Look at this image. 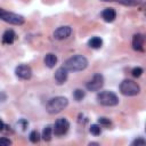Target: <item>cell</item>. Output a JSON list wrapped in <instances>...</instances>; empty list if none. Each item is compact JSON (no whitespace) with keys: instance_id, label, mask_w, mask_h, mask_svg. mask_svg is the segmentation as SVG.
<instances>
[{"instance_id":"obj_13","label":"cell","mask_w":146,"mask_h":146,"mask_svg":"<svg viewBox=\"0 0 146 146\" xmlns=\"http://www.w3.org/2000/svg\"><path fill=\"white\" fill-rule=\"evenodd\" d=\"M16 39V33L13 31V30H7L5 31L3 35H2V42L6 43V44H10L15 41Z\"/></svg>"},{"instance_id":"obj_19","label":"cell","mask_w":146,"mask_h":146,"mask_svg":"<svg viewBox=\"0 0 146 146\" xmlns=\"http://www.w3.org/2000/svg\"><path fill=\"white\" fill-rule=\"evenodd\" d=\"M40 133L36 131V130H33V131H31L30 132V135H29V138H30V140L32 141V143H38L39 140H40Z\"/></svg>"},{"instance_id":"obj_11","label":"cell","mask_w":146,"mask_h":146,"mask_svg":"<svg viewBox=\"0 0 146 146\" xmlns=\"http://www.w3.org/2000/svg\"><path fill=\"white\" fill-rule=\"evenodd\" d=\"M55 80H56V82L58 84L65 83V81L67 80V70L64 66H62V67L56 70V72H55Z\"/></svg>"},{"instance_id":"obj_17","label":"cell","mask_w":146,"mask_h":146,"mask_svg":"<svg viewBox=\"0 0 146 146\" xmlns=\"http://www.w3.org/2000/svg\"><path fill=\"white\" fill-rule=\"evenodd\" d=\"M119 3L123 5V6H129V7H133V6H138L141 3L143 0H116Z\"/></svg>"},{"instance_id":"obj_10","label":"cell","mask_w":146,"mask_h":146,"mask_svg":"<svg viewBox=\"0 0 146 146\" xmlns=\"http://www.w3.org/2000/svg\"><path fill=\"white\" fill-rule=\"evenodd\" d=\"M144 42L145 38L141 33H137L132 38V48L136 51H144Z\"/></svg>"},{"instance_id":"obj_14","label":"cell","mask_w":146,"mask_h":146,"mask_svg":"<svg viewBox=\"0 0 146 146\" xmlns=\"http://www.w3.org/2000/svg\"><path fill=\"white\" fill-rule=\"evenodd\" d=\"M44 64H46V66L49 67V68L54 67V66L57 64V56H56L55 54H51V52L47 54L46 57H44Z\"/></svg>"},{"instance_id":"obj_3","label":"cell","mask_w":146,"mask_h":146,"mask_svg":"<svg viewBox=\"0 0 146 146\" xmlns=\"http://www.w3.org/2000/svg\"><path fill=\"white\" fill-rule=\"evenodd\" d=\"M120 91L124 96H136L140 92V87L133 80L125 79L120 83Z\"/></svg>"},{"instance_id":"obj_5","label":"cell","mask_w":146,"mask_h":146,"mask_svg":"<svg viewBox=\"0 0 146 146\" xmlns=\"http://www.w3.org/2000/svg\"><path fill=\"white\" fill-rule=\"evenodd\" d=\"M1 19L5 21L6 23L13 24V25H22L25 22L24 17L22 15H18V14H15L11 11H6V10H3V13H2Z\"/></svg>"},{"instance_id":"obj_7","label":"cell","mask_w":146,"mask_h":146,"mask_svg":"<svg viewBox=\"0 0 146 146\" xmlns=\"http://www.w3.org/2000/svg\"><path fill=\"white\" fill-rule=\"evenodd\" d=\"M68 129H70V122L65 117H60L55 122L52 127V132L56 136H64L68 131Z\"/></svg>"},{"instance_id":"obj_20","label":"cell","mask_w":146,"mask_h":146,"mask_svg":"<svg viewBox=\"0 0 146 146\" xmlns=\"http://www.w3.org/2000/svg\"><path fill=\"white\" fill-rule=\"evenodd\" d=\"M90 132H91L94 136H99L100 132H102L100 125H98V124H91V127H90Z\"/></svg>"},{"instance_id":"obj_25","label":"cell","mask_w":146,"mask_h":146,"mask_svg":"<svg viewBox=\"0 0 146 146\" xmlns=\"http://www.w3.org/2000/svg\"><path fill=\"white\" fill-rule=\"evenodd\" d=\"M3 128H5V123H3V121L0 119V131H2Z\"/></svg>"},{"instance_id":"obj_2","label":"cell","mask_w":146,"mask_h":146,"mask_svg":"<svg viewBox=\"0 0 146 146\" xmlns=\"http://www.w3.org/2000/svg\"><path fill=\"white\" fill-rule=\"evenodd\" d=\"M68 105V100L66 97L63 96H57L54 98H50L46 105V110L50 114H57L62 112L66 106Z\"/></svg>"},{"instance_id":"obj_27","label":"cell","mask_w":146,"mask_h":146,"mask_svg":"<svg viewBox=\"0 0 146 146\" xmlns=\"http://www.w3.org/2000/svg\"><path fill=\"white\" fill-rule=\"evenodd\" d=\"M102 1H105V2H111V1H115V0H102Z\"/></svg>"},{"instance_id":"obj_16","label":"cell","mask_w":146,"mask_h":146,"mask_svg":"<svg viewBox=\"0 0 146 146\" xmlns=\"http://www.w3.org/2000/svg\"><path fill=\"white\" fill-rule=\"evenodd\" d=\"M51 136H52V127L51 125H46L43 128V131H42V139L46 140V141H49L51 139Z\"/></svg>"},{"instance_id":"obj_1","label":"cell","mask_w":146,"mask_h":146,"mask_svg":"<svg viewBox=\"0 0 146 146\" xmlns=\"http://www.w3.org/2000/svg\"><path fill=\"white\" fill-rule=\"evenodd\" d=\"M88 66V59L82 56V55H75L70 57L68 59H66L64 67L67 71L71 72H78V71H82Z\"/></svg>"},{"instance_id":"obj_23","label":"cell","mask_w":146,"mask_h":146,"mask_svg":"<svg viewBox=\"0 0 146 146\" xmlns=\"http://www.w3.org/2000/svg\"><path fill=\"white\" fill-rule=\"evenodd\" d=\"M9 145H11V140L9 138H6V137L0 138V146H9Z\"/></svg>"},{"instance_id":"obj_24","label":"cell","mask_w":146,"mask_h":146,"mask_svg":"<svg viewBox=\"0 0 146 146\" xmlns=\"http://www.w3.org/2000/svg\"><path fill=\"white\" fill-rule=\"evenodd\" d=\"M145 144H146V140H145L144 138H140V137L137 138V139H135V140L131 143V145H133V146H135V145H137V146H138V145H145Z\"/></svg>"},{"instance_id":"obj_22","label":"cell","mask_w":146,"mask_h":146,"mask_svg":"<svg viewBox=\"0 0 146 146\" xmlns=\"http://www.w3.org/2000/svg\"><path fill=\"white\" fill-rule=\"evenodd\" d=\"M131 73H132V75H133L135 78H139V76L141 75V73H143V68H141V67H135V68L131 71Z\"/></svg>"},{"instance_id":"obj_4","label":"cell","mask_w":146,"mask_h":146,"mask_svg":"<svg viewBox=\"0 0 146 146\" xmlns=\"http://www.w3.org/2000/svg\"><path fill=\"white\" fill-rule=\"evenodd\" d=\"M97 100L103 106H115L119 104V98L113 91L104 90L97 95Z\"/></svg>"},{"instance_id":"obj_8","label":"cell","mask_w":146,"mask_h":146,"mask_svg":"<svg viewBox=\"0 0 146 146\" xmlns=\"http://www.w3.org/2000/svg\"><path fill=\"white\" fill-rule=\"evenodd\" d=\"M15 73H16V76L22 79V80H29L31 76H32V70L29 65H19L16 67L15 70Z\"/></svg>"},{"instance_id":"obj_21","label":"cell","mask_w":146,"mask_h":146,"mask_svg":"<svg viewBox=\"0 0 146 146\" xmlns=\"http://www.w3.org/2000/svg\"><path fill=\"white\" fill-rule=\"evenodd\" d=\"M98 123H99L100 125L110 127L112 122H111V120H110V119H107V117H99V119H98Z\"/></svg>"},{"instance_id":"obj_9","label":"cell","mask_w":146,"mask_h":146,"mask_svg":"<svg viewBox=\"0 0 146 146\" xmlns=\"http://www.w3.org/2000/svg\"><path fill=\"white\" fill-rule=\"evenodd\" d=\"M72 33V29L71 26H59L57 30H55L54 32V38L57 39V40H64V39H67Z\"/></svg>"},{"instance_id":"obj_26","label":"cell","mask_w":146,"mask_h":146,"mask_svg":"<svg viewBox=\"0 0 146 146\" xmlns=\"http://www.w3.org/2000/svg\"><path fill=\"white\" fill-rule=\"evenodd\" d=\"M2 13H3V9L0 8V19H1V15H2Z\"/></svg>"},{"instance_id":"obj_6","label":"cell","mask_w":146,"mask_h":146,"mask_svg":"<svg viewBox=\"0 0 146 146\" xmlns=\"http://www.w3.org/2000/svg\"><path fill=\"white\" fill-rule=\"evenodd\" d=\"M103 86H104V76L100 73H96L91 78V80L87 82L86 87L89 91H98L103 88Z\"/></svg>"},{"instance_id":"obj_18","label":"cell","mask_w":146,"mask_h":146,"mask_svg":"<svg viewBox=\"0 0 146 146\" xmlns=\"http://www.w3.org/2000/svg\"><path fill=\"white\" fill-rule=\"evenodd\" d=\"M84 96H86V92H84L82 89H75L74 92H73V97H74V99H75L76 102L82 100V99L84 98Z\"/></svg>"},{"instance_id":"obj_15","label":"cell","mask_w":146,"mask_h":146,"mask_svg":"<svg viewBox=\"0 0 146 146\" xmlns=\"http://www.w3.org/2000/svg\"><path fill=\"white\" fill-rule=\"evenodd\" d=\"M88 46L92 49H98L103 46V40L99 36H92L89 41H88Z\"/></svg>"},{"instance_id":"obj_12","label":"cell","mask_w":146,"mask_h":146,"mask_svg":"<svg viewBox=\"0 0 146 146\" xmlns=\"http://www.w3.org/2000/svg\"><path fill=\"white\" fill-rule=\"evenodd\" d=\"M102 17H103V19H104L105 22L111 23V22H113V21L116 18V11H115L113 8H106V9L103 10Z\"/></svg>"}]
</instances>
